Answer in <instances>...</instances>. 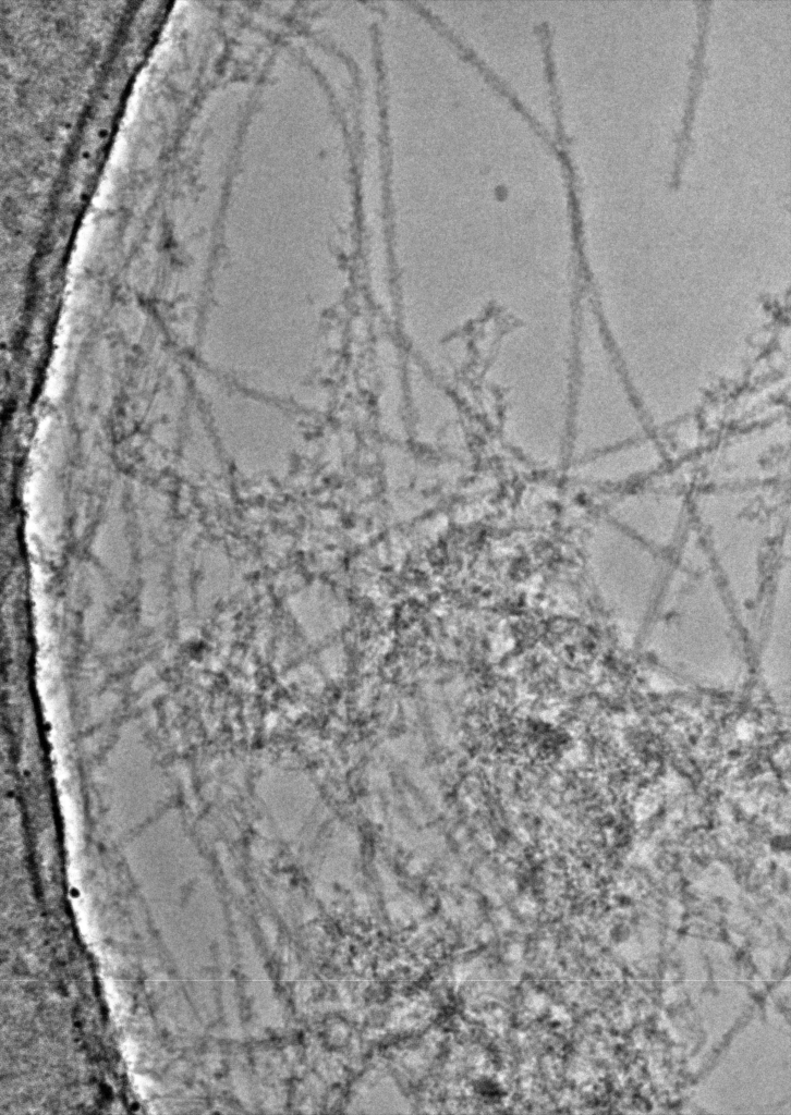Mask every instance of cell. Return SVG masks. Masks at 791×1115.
Masks as SVG:
<instances>
[{
  "label": "cell",
  "instance_id": "cell-1",
  "mask_svg": "<svg viewBox=\"0 0 791 1115\" xmlns=\"http://www.w3.org/2000/svg\"><path fill=\"white\" fill-rule=\"evenodd\" d=\"M697 3H698V35H697V42H696L697 45L695 46V54H694V58H693V61H692L693 62V71H692V76H691V78H692L691 79L692 81V86L690 87V91H689L687 105L685 107V114L683 117L682 128H681L680 135L678 137L677 158L674 160L673 171H672V175H671V184H672V186H677L679 184L680 168H681V164H682V159H683V156L685 154V150L687 149V145H689V142H690V139H689L690 138V131L689 130H690V124H691V121H692L691 113L693 112V107H694V103H695V99L697 97L696 96L697 95V89H698L697 87H698V84H699V81H701V77H702V72L704 71L703 70L702 57H703V51H704V39H705V32H706V26H707V22H708V12H709V4H710V2L709 1H701V2H697Z\"/></svg>",
  "mask_w": 791,
  "mask_h": 1115
}]
</instances>
